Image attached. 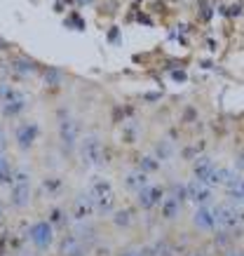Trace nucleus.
<instances>
[{
    "mask_svg": "<svg viewBox=\"0 0 244 256\" xmlns=\"http://www.w3.org/2000/svg\"><path fill=\"white\" fill-rule=\"evenodd\" d=\"M89 198L94 202V207L99 212H110L113 204H115V193L106 178H94L92 181V188H89Z\"/></svg>",
    "mask_w": 244,
    "mask_h": 256,
    "instance_id": "f257e3e1",
    "label": "nucleus"
},
{
    "mask_svg": "<svg viewBox=\"0 0 244 256\" xmlns=\"http://www.w3.org/2000/svg\"><path fill=\"white\" fill-rule=\"evenodd\" d=\"M165 200V188H158V186H143L139 190V202H141L146 210H153L155 204Z\"/></svg>",
    "mask_w": 244,
    "mask_h": 256,
    "instance_id": "f03ea898",
    "label": "nucleus"
},
{
    "mask_svg": "<svg viewBox=\"0 0 244 256\" xmlns=\"http://www.w3.org/2000/svg\"><path fill=\"white\" fill-rule=\"evenodd\" d=\"M195 226L200 230H216V216H214V207L200 204L195 212Z\"/></svg>",
    "mask_w": 244,
    "mask_h": 256,
    "instance_id": "7ed1b4c3",
    "label": "nucleus"
},
{
    "mask_svg": "<svg viewBox=\"0 0 244 256\" xmlns=\"http://www.w3.org/2000/svg\"><path fill=\"white\" fill-rule=\"evenodd\" d=\"M101 150H103V146H101V141H99V136H87L85 141H82V156L89 160V162H99L101 160Z\"/></svg>",
    "mask_w": 244,
    "mask_h": 256,
    "instance_id": "20e7f679",
    "label": "nucleus"
},
{
    "mask_svg": "<svg viewBox=\"0 0 244 256\" xmlns=\"http://www.w3.org/2000/svg\"><path fill=\"white\" fill-rule=\"evenodd\" d=\"M179 212H181V202H179V198H176V195L165 198V204H162V216H165V218H174Z\"/></svg>",
    "mask_w": 244,
    "mask_h": 256,
    "instance_id": "39448f33",
    "label": "nucleus"
},
{
    "mask_svg": "<svg viewBox=\"0 0 244 256\" xmlns=\"http://www.w3.org/2000/svg\"><path fill=\"white\" fill-rule=\"evenodd\" d=\"M125 184L129 190H141V188L146 186V176H143V172H132V174L125 178Z\"/></svg>",
    "mask_w": 244,
    "mask_h": 256,
    "instance_id": "423d86ee",
    "label": "nucleus"
},
{
    "mask_svg": "<svg viewBox=\"0 0 244 256\" xmlns=\"http://www.w3.org/2000/svg\"><path fill=\"white\" fill-rule=\"evenodd\" d=\"M193 256H205V254H202V252H197V254H193Z\"/></svg>",
    "mask_w": 244,
    "mask_h": 256,
    "instance_id": "0eeeda50",
    "label": "nucleus"
}]
</instances>
